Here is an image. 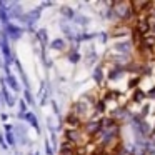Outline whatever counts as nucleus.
<instances>
[{"mask_svg":"<svg viewBox=\"0 0 155 155\" xmlns=\"http://www.w3.org/2000/svg\"><path fill=\"white\" fill-rule=\"evenodd\" d=\"M34 155H40V153H38V152H35V153H34Z\"/></svg>","mask_w":155,"mask_h":155,"instance_id":"obj_29","label":"nucleus"},{"mask_svg":"<svg viewBox=\"0 0 155 155\" xmlns=\"http://www.w3.org/2000/svg\"><path fill=\"white\" fill-rule=\"evenodd\" d=\"M0 118H2V122H7L8 120V115L7 114H0Z\"/></svg>","mask_w":155,"mask_h":155,"instance_id":"obj_28","label":"nucleus"},{"mask_svg":"<svg viewBox=\"0 0 155 155\" xmlns=\"http://www.w3.org/2000/svg\"><path fill=\"white\" fill-rule=\"evenodd\" d=\"M5 132H14V125H10V124H5Z\"/></svg>","mask_w":155,"mask_h":155,"instance_id":"obj_27","label":"nucleus"},{"mask_svg":"<svg viewBox=\"0 0 155 155\" xmlns=\"http://www.w3.org/2000/svg\"><path fill=\"white\" fill-rule=\"evenodd\" d=\"M4 137H5V142H7L8 148H10V147H17V140H15L14 132H5Z\"/></svg>","mask_w":155,"mask_h":155,"instance_id":"obj_20","label":"nucleus"},{"mask_svg":"<svg viewBox=\"0 0 155 155\" xmlns=\"http://www.w3.org/2000/svg\"><path fill=\"white\" fill-rule=\"evenodd\" d=\"M40 15H42V8L40 7H35V8H32V10L25 12V14L20 17V20H18V22H22L27 28H32L35 22L40 18Z\"/></svg>","mask_w":155,"mask_h":155,"instance_id":"obj_4","label":"nucleus"},{"mask_svg":"<svg viewBox=\"0 0 155 155\" xmlns=\"http://www.w3.org/2000/svg\"><path fill=\"white\" fill-rule=\"evenodd\" d=\"M27 107H28V105L24 102V98H20V100H18V114H20V115L27 114V112H28V110H27Z\"/></svg>","mask_w":155,"mask_h":155,"instance_id":"obj_23","label":"nucleus"},{"mask_svg":"<svg viewBox=\"0 0 155 155\" xmlns=\"http://www.w3.org/2000/svg\"><path fill=\"white\" fill-rule=\"evenodd\" d=\"M98 62V55L95 50H90L87 55H85V64L88 65V67H92V65H95Z\"/></svg>","mask_w":155,"mask_h":155,"instance_id":"obj_18","label":"nucleus"},{"mask_svg":"<svg viewBox=\"0 0 155 155\" xmlns=\"http://www.w3.org/2000/svg\"><path fill=\"white\" fill-rule=\"evenodd\" d=\"M112 48L117 52V55H128L130 57L132 50H134V44L130 40H117Z\"/></svg>","mask_w":155,"mask_h":155,"instance_id":"obj_6","label":"nucleus"},{"mask_svg":"<svg viewBox=\"0 0 155 155\" xmlns=\"http://www.w3.org/2000/svg\"><path fill=\"white\" fill-rule=\"evenodd\" d=\"M58 155H77V147L64 140L58 145Z\"/></svg>","mask_w":155,"mask_h":155,"instance_id":"obj_9","label":"nucleus"},{"mask_svg":"<svg viewBox=\"0 0 155 155\" xmlns=\"http://www.w3.org/2000/svg\"><path fill=\"white\" fill-rule=\"evenodd\" d=\"M124 74H127V67H124V65H114V67H110V70L105 75V78H108V80H117Z\"/></svg>","mask_w":155,"mask_h":155,"instance_id":"obj_8","label":"nucleus"},{"mask_svg":"<svg viewBox=\"0 0 155 155\" xmlns=\"http://www.w3.org/2000/svg\"><path fill=\"white\" fill-rule=\"evenodd\" d=\"M22 94H24V102L28 105V107H32V105H34V97H32L30 88H25V90L22 92Z\"/></svg>","mask_w":155,"mask_h":155,"instance_id":"obj_22","label":"nucleus"},{"mask_svg":"<svg viewBox=\"0 0 155 155\" xmlns=\"http://www.w3.org/2000/svg\"><path fill=\"white\" fill-rule=\"evenodd\" d=\"M64 140L68 142V143H72V145H75V147H84V145H87L88 142H90V138L82 132V128L80 130L65 128L64 130Z\"/></svg>","mask_w":155,"mask_h":155,"instance_id":"obj_2","label":"nucleus"},{"mask_svg":"<svg viewBox=\"0 0 155 155\" xmlns=\"http://www.w3.org/2000/svg\"><path fill=\"white\" fill-rule=\"evenodd\" d=\"M0 148H2V150H8V145H7V142H5L4 134H0Z\"/></svg>","mask_w":155,"mask_h":155,"instance_id":"obj_25","label":"nucleus"},{"mask_svg":"<svg viewBox=\"0 0 155 155\" xmlns=\"http://www.w3.org/2000/svg\"><path fill=\"white\" fill-rule=\"evenodd\" d=\"M145 95H147V98H155V87L152 88L150 92H147V94H145Z\"/></svg>","mask_w":155,"mask_h":155,"instance_id":"obj_26","label":"nucleus"},{"mask_svg":"<svg viewBox=\"0 0 155 155\" xmlns=\"http://www.w3.org/2000/svg\"><path fill=\"white\" fill-rule=\"evenodd\" d=\"M5 85H7V88L10 92H15V94H18V92H20V85H18V82H17V78H15L14 74L5 77Z\"/></svg>","mask_w":155,"mask_h":155,"instance_id":"obj_13","label":"nucleus"},{"mask_svg":"<svg viewBox=\"0 0 155 155\" xmlns=\"http://www.w3.org/2000/svg\"><path fill=\"white\" fill-rule=\"evenodd\" d=\"M130 34V28H128V25H118V27H114V30L110 32V35L112 37H118V35H120V37H125V35H128Z\"/></svg>","mask_w":155,"mask_h":155,"instance_id":"obj_15","label":"nucleus"},{"mask_svg":"<svg viewBox=\"0 0 155 155\" xmlns=\"http://www.w3.org/2000/svg\"><path fill=\"white\" fill-rule=\"evenodd\" d=\"M132 98H134L135 104H140V102H143L145 98H147V95H145L140 88H135V90H134V97H132Z\"/></svg>","mask_w":155,"mask_h":155,"instance_id":"obj_21","label":"nucleus"},{"mask_svg":"<svg viewBox=\"0 0 155 155\" xmlns=\"http://www.w3.org/2000/svg\"><path fill=\"white\" fill-rule=\"evenodd\" d=\"M50 105H52V110H54V114L57 115L58 118H62V115H60V108H58L57 102H55V100H50Z\"/></svg>","mask_w":155,"mask_h":155,"instance_id":"obj_24","label":"nucleus"},{"mask_svg":"<svg viewBox=\"0 0 155 155\" xmlns=\"http://www.w3.org/2000/svg\"><path fill=\"white\" fill-rule=\"evenodd\" d=\"M35 42L40 44V48H47V44H48V34L45 28H38L35 32Z\"/></svg>","mask_w":155,"mask_h":155,"instance_id":"obj_11","label":"nucleus"},{"mask_svg":"<svg viewBox=\"0 0 155 155\" xmlns=\"http://www.w3.org/2000/svg\"><path fill=\"white\" fill-rule=\"evenodd\" d=\"M65 125H67V128H70V130H80L82 125H84V120L82 118H78L77 115H74L72 112H68L67 117H65Z\"/></svg>","mask_w":155,"mask_h":155,"instance_id":"obj_7","label":"nucleus"},{"mask_svg":"<svg viewBox=\"0 0 155 155\" xmlns=\"http://www.w3.org/2000/svg\"><path fill=\"white\" fill-rule=\"evenodd\" d=\"M100 128H102V122L98 117H88L87 120L84 122V125H82V132H84L90 140H94L95 135L100 132Z\"/></svg>","mask_w":155,"mask_h":155,"instance_id":"obj_3","label":"nucleus"},{"mask_svg":"<svg viewBox=\"0 0 155 155\" xmlns=\"http://www.w3.org/2000/svg\"><path fill=\"white\" fill-rule=\"evenodd\" d=\"M112 10H114L115 20H118L120 24L128 25L132 20L137 18V14L134 12L130 2H112Z\"/></svg>","mask_w":155,"mask_h":155,"instance_id":"obj_1","label":"nucleus"},{"mask_svg":"<svg viewBox=\"0 0 155 155\" xmlns=\"http://www.w3.org/2000/svg\"><path fill=\"white\" fill-rule=\"evenodd\" d=\"M72 22H75V24L80 25V27H87L88 22H90V18L85 17V15H82V14H75V17H74V20H72Z\"/></svg>","mask_w":155,"mask_h":155,"instance_id":"obj_19","label":"nucleus"},{"mask_svg":"<svg viewBox=\"0 0 155 155\" xmlns=\"http://www.w3.org/2000/svg\"><path fill=\"white\" fill-rule=\"evenodd\" d=\"M4 32H5V35H7L8 40H14V42L20 40V38L24 37V28L18 27V25H15V24H7L4 27Z\"/></svg>","mask_w":155,"mask_h":155,"instance_id":"obj_5","label":"nucleus"},{"mask_svg":"<svg viewBox=\"0 0 155 155\" xmlns=\"http://www.w3.org/2000/svg\"><path fill=\"white\" fill-rule=\"evenodd\" d=\"M48 47H50L52 50L62 52V50H65V40H64V38H54V40L48 44Z\"/></svg>","mask_w":155,"mask_h":155,"instance_id":"obj_17","label":"nucleus"},{"mask_svg":"<svg viewBox=\"0 0 155 155\" xmlns=\"http://www.w3.org/2000/svg\"><path fill=\"white\" fill-rule=\"evenodd\" d=\"M67 58L70 64H78L80 62L82 55H80V50H78V45H75V44L72 45V48L67 52Z\"/></svg>","mask_w":155,"mask_h":155,"instance_id":"obj_12","label":"nucleus"},{"mask_svg":"<svg viewBox=\"0 0 155 155\" xmlns=\"http://www.w3.org/2000/svg\"><path fill=\"white\" fill-rule=\"evenodd\" d=\"M24 120H27V124L30 125L34 130H37L38 135H40V124H38V118H37V115H35L34 112H27V114H24Z\"/></svg>","mask_w":155,"mask_h":155,"instance_id":"obj_10","label":"nucleus"},{"mask_svg":"<svg viewBox=\"0 0 155 155\" xmlns=\"http://www.w3.org/2000/svg\"><path fill=\"white\" fill-rule=\"evenodd\" d=\"M92 77H94V80L97 82L98 85H102V84H104V80H105V72H104V67H102L100 64H98V65H95Z\"/></svg>","mask_w":155,"mask_h":155,"instance_id":"obj_14","label":"nucleus"},{"mask_svg":"<svg viewBox=\"0 0 155 155\" xmlns=\"http://www.w3.org/2000/svg\"><path fill=\"white\" fill-rule=\"evenodd\" d=\"M60 15H62V18H67V20H74V17H75V10L72 7H68V5H62L60 7Z\"/></svg>","mask_w":155,"mask_h":155,"instance_id":"obj_16","label":"nucleus"}]
</instances>
